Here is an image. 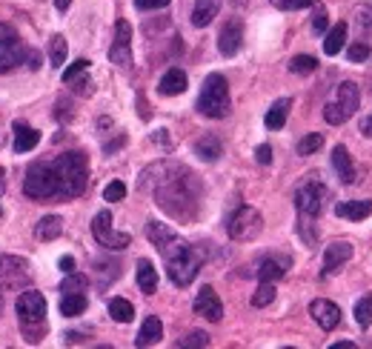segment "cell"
Returning <instances> with one entry per match:
<instances>
[{
  "instance_id": "obj_1",
  "label": "cell",
  "mask_w": 372,
  "mask_h": 349,
  "mask_svg": "<svg viewBox=\"0 0 372 349\" xmlns=\"http://www.w3.org/2000/svg\"><path fill=\"white\" fill-rule=\"evenodd\" d=\"M140 189H152L158 206L172 218L186 220L198 212V195H201L198 181L181 164L160 161V164H152L149 169H143Z\"/></svg>"
},
{
  "instance_id": "obj_2",
  "label": "cell",
  "mask_w": 372,
  "mask_h": 349,
  "mask_svg": "<svg viewBox=\"0 0 372 349\" xmlns=\"http://www.w3.org/2000/svg\"><path fill=\"white\" fill-rule=\"evenodd\" d=\"M160 255L166 261V275L175 287H189L203 266V249L181 241V237H175L169 246L160 249Z\"/></svg>"
},
{
  "instance_id": "obj_3",
  "label": "cell",
  "mask_w": 372,
  "mask_h": 349,
  "mask_svg": "<svg viewBox=\"0 0 372 349\" xmlns=\"http://www.w3.org/2000/svg\"><path fill=\"white\" fill-rule=\"evenodd\" d=\"M52 164L55 181H58V198H77L84 195L89 183V164L84 152H63Z\"/></svg>"
},
{
  "instance_id": "obj_4",
  "label": "cell",
  "mask_w": 372,
  "mask_h": 349,
  "mask_svg": "<svg viewBox=\"0 0 372 349\" xmlns=\"http://www.w3.org/2000/svg\"><path fill=\"white\" fill-rule=\"evenodd\" d=\"M14 312H18L21 329L29 344H38L46 335V298L38 289L21 292L14 300Z\"/></svg>"
},
{
  "instance_id": "obj_5",
  "label": "cell",
  "mask_w": 372,
  "mask_h": 349,
  "mask_svg": "<svg viewBox=\"0 0 372 349\" xmlns=\"http://www.w3.org/2000/svg\"><path fill=\"white\" fill-rule=\"evenodd\" d=\"M198 112L212 120L230 115V83H226L223 75L212 72L203 81V89L198 94Z\"/></svg>"
},
{
  "instance_id": "obj_6",
  "label": "cell",
  "mask_w": 372,
  "mask_h": 349,
  "mask_svg": "<svg viewBox=\"0 0 372 349\" xmlns=\"http://www.w3.org/2000/svg\"><path fill=\"white\" fill-rule=\"evenodd\" d=\"M358 103H361L358 86H355L352 81H344L335 92V101H330L327 106H323V120L332 123V126H341L358 112Z\"/></svg>"
},
{
  "instance_id": "obj_7",
  "label": "cell",
  "mask_w": 372,
  "mask_h": 349,
  "mask_svg": "<svg viewBox=\"0 0 372 349\" xmlns=\"http://www.w3.org/2000/svg\"><path fill=\"white\" fill-rule=\"evenodd\" d=\"M23 192L26 198L35 201H52L58 198V181L49 161H38L35 166L26 169V181H23Z\"/></svg>"
},
{
  "instance_id": "obj_8",
  "label": "cell",
  "mask_w": 372,
  "mask_h": 349,
  "mask_svg": "<svg viewBox=\"0 0 372 349\" xmlns=\"http://www.w3.org/2000/svg\"><path fill=\"white\" fill-rule=\"evenodd\" d=\"M327 201H330V189L323 186L315 174L295 189V209H298V215L318 218L323 212V206H327Z\"/></svg>"
},
{
  "instance_id": "obj_9",
  "label": "cell",
  "mask_w": 372,
  "mask_h": 349,
  "mask_svg": "<svg viewBox=\"0 0 372 349\" xmlns=\"http://www.w3.org/2000/svg\"><path fill=\"white\" fill-rule=\"evenodd\" d=\"M264 229V218L252 206H238V209L226 220V232H230L232 241H255Z\"/></svg>"
},
{
  "instance_id": "obj_10",
  "label": "cell",
  "mask_w": 372,
  "mask_h": 349,
  "mask_svg": "<svg viewBox=\"0 0 372 349\" xmlns=\"http://www.w3.org/2000/svg\"><path fill=\"white\" fill-rule=\"evenodd\" d=\"M92 235H95V241H98L103 249H126L129 244H132V235L129 232H118L115 227H112V212L103 209L95 215L92 220Z\"/></svg>"
},
{
  "instance_id": "obj_11",
  "label": "cell",
  "mask_w": 372,
  "mask_h": 349,
  "mask_svg": "<svg viewBox=\"0 0 372 349\" xmlns=\"http://www.w3.org/2000/svg\"><path fill=\"white\" fill-rule=\"evenodd\" d=\"M23 60H26V46L18 38V31L6 23H0V75L12 72Z\"/></svg>"
},
{
  "instance_id": "obj_12",
  "label": "cell",
  "mask_w": 372,
  "mask_h": 349,
  "mask_svg": "<svg viewBox=\"0 0 372 349\" xmlns=\"http://www.w3.org/2000/svg\"><path fill=\"white\" fill-rule=\"evenodd\" d=\"M109 60L121 69H126L129 63H132V26L126 21H118V26H115V43H112V49H109Z\"/></svg>"
},
{
  "instance_id": "obj_13",
  "label": "cell",
  "mask_w": 372,
  "mask_h": 349,
  "mask_svg": "<svg viewBox=\"0 0 372 349\" xmlns=\"http://www.w3.org/2000/svg\"><path fill=\"white\" fill-rule=\"evenodd\" d=\"M310 315H312V321L323 332H332L338 324H341V309H338V304H332V300H327V298L312 300V304H310Z\"/></svg>"
},
{
  "instance_id": "obj_14",
  "label": "cell",
  "mask_w": 372,
  "mask_h": 349,
  "mask_svg": "<svg viewBox=\"0 0 372 349\" xmlns=\"http://www.w3.org/2000/svg\"><path fill=\"white\" fill-rule=\"evenodd\" d=\"M240 43H244V23H240L238 18L226 21L223 29H221V35H218V49H221V55H223V57L238 55Z\"/></svg>"
},
{
  "instance_id": "obj_15",
  "label": "cell",
  "mask_w": 372,
  "mask_h": 349,
  "mask_svg": "<svg viewBox=\"0 0 372 349\" xmlns=\"http://www.w3.org/2000/svg\"><path fill=\"white\" fill-rule=\"evenodd\" d=\"M29 278V261L21 255H0V287L21 283Z\"/></svg>"
},
{
  "instance_id": "obj_16",
  "label": "cell",
  "mask_w": 372,
  "mask_h": 349,
  "mask_svg": "<svg viewBox=\"0 0 372 349\" xmlns=\"http://www.w3.org/2000/svg\"><path fill=\"white\" fill-rule=\"evenodd\" d=\"M349 258H352V244H349V241H335V244H330L327 249H323V272H321V275H323V278L335 275Z\"/></svg>"
},
{
  "instance_id": "obj_17",
  "label": "cell",
  "mask_w": 372,
  "mask_h": 349,
  "mask_svg": "<svg viewBox=\"0 0 372 349\" xmlns=\"http://www.w3.org/2000/svg\"><path fill=\"white\" fill-rule=\"evenodd\" d=\"M192 307H195V312L201 315V318L212 321V324H218L223 318V304H221V298H218V292L212 287H203Z\"/></svg>"
},
{
  "instance_id": "obj_18",
  "label": "cell",
  "mask_w": 372,
  "mask_h": 349,
  "mask_svg": "<svg viewBox=\"0 0 372 349\" xmlns=\"http://www.w3.org/2000/svg\"><path fill=\"white\" fill-rule=\"evenodd\" d=\"M289 266H293V258L289 255H266L261 263H258L255 269V275L261 278V281H281L286 272H289Z\"/></svg>"
},
{
  "instance_id": "obj_19",
  "label": "cell",
  "mask_w": 372,
  "mask_h": 349,
  "mask_svg": "<svg viewBox=\"0 0 372 349\" xmlns=\"http://www.w3.org/2000/svg\"><path fill=\"white\" fill-rule=\"evenodd\" d=\"M332 169L338 172L341 183H347V186H352L355 181H358V172H355V166H352V157H349L347 146H335L332 149Z\"/></svg>"
},
{
  "instance_id": "obj_20",
  "label": "cell",
  "mask_w": 372,
  "mask_h": 349,
  "mask_svg": "<svg viewBox=\"0 0 372 349\" xmlns=\"http://www.w3.org/2000/svg\"><path fill=\"white\" fill-rule=\"evenodd\" d=\"M221 3H223V0H195V9H192V26L206 29L209 23L218 18Z\"/></svg>"
},
{
  "instance_id": "obj_21",
  "label": "cell",
  "mask_w": 372,
  "mask_h": 349,
  "mask_svg": "<svg viewBox=\"0 0 372 349\" xmlns=\"http://www.w3.org/2000/svg\"><path fill=\"white\" fill-rule=\"evenodd\" d=\"M186 86H189V77H186V72H184V69H169L164 77H160V83H158L160 94H166V98H175V94H184V92H186Z\"/></svg>"
},
{
  "instance_id": "obj_22",
  "label": "cell",
  "mask_w": 372,
  "mask_h": 349,
  "mask_svg": "<svg viewBox=\"0 0 372 349\" xmlns=\"http://www.w3.org/2000/svg\"><path fill=\"white\" fill-rule=\"evenodd\" d=\"M335 215L347 220H364L372 215V201H341L335 206Z\"/></svg>"
},
{
  "instance_id": "obj_23",
  "label": "cell",
  "mask_w": 372,
  "mask_h": 349,
  "mask_svg": "<svg viewBox=\"0 0 372 349\" xmlns=\"http://www.w3.org/2000/svg\"><path fill=\"white\" fill-rule=\"evenodd\" d=\"M40 144V132L32 129L26 123H14V152L23 155V152H32Z\"/></svg>"
},
{
  "instance_id": "obj_24",
  "label": "cell",
  "mask_w": 372,
  "mask_h": 349,
  "mask_svg": "<svg viewBox=\"0 0 372 349\" xmlns=\"http://www.w3.org/2000/svg\"><path fill=\"white\" fill-rule=\"evenodd\" d=\"M160 338H164V324H160L158 315H149V318L143 321L140 332H138L135 346H152V344H158Z\"/></svg>"
},
{
  "instance_id": "obj_25",
  "label": "cell",
  "mask_w": 372,
  "mask_h": 349,
  "mask_svg": "<svg viewBox=\"0 0 372 349\" xmlns=\"http://www.w3.org/2000/svg\"><path fill=\"white\" fill-rule=\"evenodd\" d=\"M147 237H149V244L160 252L164 246H169L177 235H175V229H172V227L160 224V220H149V224H147Z\"/></svg>"
},
{
  "instance_id": "obj_26",
  "label": "cell",
  "mask_w": 372,
  "mask_h": 349,
  "mask_svg": "<svg viewBox=\"0 0 372 349\" xmlns=\"http://www.w3.org/2000/svg\"><path fill=\"white\" fill-rule=\"evenodd\" d=\"M63 232V220L58 215H46L35 224V237L38 241H58Z\"/></svg>"
},
{
  "instance_id": "obj_27",
  "label": "cell",
  "mask_w": 372,
  "mask_h": 349,
  "mask_svg": "<svg viewBox=\"0 0 372 349\" xmlns=\"http://www.w3.org/2000/svg\"><path fill=\"white\" fill-rule=\"evenodd\" d=\"M221 152H223V146H221V140L215 135H203V138L195 140V155L201 157V161H206V164L218 161Z\"/></svg>"
},
{
  "instance_id": "obj_28",
  "label": "cell",
  "mask_w": 372,
  "mask_h": 349,
  "mask_svg": "<svg viewBox=\"0 0 372 349\" xmlns=\"http://www.w3.org/2000/svg\"><path fill=\"white\" fill-rule=\"evenodd\" d=\"M289 109H293V101H289V98H281V101H275V103H272V109L266 112V129H272V132L284 129V123H286V115H289Z\"/></svg>"
},
{
  "instance_id": "obj_29",
  "label": "cell",
  "mask_w": 372,
  "mask_h": 349,
  "mask_svg": "<svg viewBox=\"0 0 372 349\" xmlns=\"http://www.w3.org/2000/svg\"><path fill=\"white\" fill-rule=\"evenodd\" d=\"M138 287L143 295H152L158 289V269L152 266V261H138Z\"/></svg>"
},
{
  "instance_id": "obj_30",
  "label": "cell",
  "mask_w": 372,
  "mask_h": 349,
  "mask_svg": "<svg viewBox=\"0 0 372 349\" xmlns=\"http://www.w3.org/2000/svg\"><path fill=\"white\" fill-rule=\"evenodd\" d=\"M347 46V23H335L332 29H327V40H323V52H327L330 57L338 55Z\"/></svg>"
},
{
  "instance_id": "obj_31",
  "label": "cell",
  "mask_w": 372,
  "mask_h": 349,
  "mask_svg": "<svg viewBox=\"0 0 372 349\" xmlns=\"http://www.w3.org/2000/svg\"><path fill=\"white\" fill-rule=\"evenodd\" d=\"M60 312L66 315V318H77V315H84V312H86V295H84V292H69V295H63V300H60Z\"/></svg>"
},
{
  "instance_id": "obj_32",
  "label": "cell",
  "mask_w": 372,
  "mask_h": 349,
  "mask_svg": "<svg viewBox=\"0 0 372 349\" xmlns=\"http://www.w3.org/2000/svg\"><path fill=\"white\" fill-rule=\"evenodd\" d=\"M109 315H112V321L129 324V321L135 318V307L129 304L126 298H112V300H109Z\"/></svg>"
},
{
  "instance_id": "obj_33",
  "label": "cell",
  "mask_w": 372,
  "mask_h": 349,
  "mask_svg": "<svg viewBox=\"0 0 372 349\" xmlns=\"http://www.w3.org/2000/svg\"><path fill=\"white\" fill-rule=\"evenodd\" d=\"M66 55H69V43H66V38L63 35H55L52 40H49V63L55 69H60L63 63H66Z\"/></svg>"
},
{
  "instance_id": "obj_34",
  "label": "cell",
  "mask_w": 372,
  "mask_h": 349,
  "mask_svg": "<svg viewBox=\"0 0 372 349\" xmlns=\"http://www.w3.org/2000/svg\"><path fill=\"white\" fill-rule=\"evenodd\" d=\"M355 26H358L361 38H372V3L355 6Z\"/></svg>"
},
{
  "instance_id": "obj_35",
  "label": "cell",
  "mask_w": 372,
  "mask_h": 349,
  "mask_svg": "<svg viewBox=\"0 0 372 349\" xmlns=\"http://www.w3.org/2000/svg\"><path fill=\"white\" fill-rule=\"evenodd\" d=\"M318 69V60L312 55H295L289 60V72L293 75H312Z\"/></svg>"
},
{
  "instance_id": "obj_36",
  "label": "cell",
  "mask_w": 372,
  "mask_h": 349,
  "mask_svg": "<svg viewBox=\"0 0 372 349\" xmlns=\"http://www.w3.org/2000/svg\"><path fill=\"white\" fill-rule=\"evenodd\" d=\"M275 300V283L272 281H261V287L255 289V295H252V307H258V309H264V307H269Z\"/></svg>"
},
{
  "instance_id": "obj_37",
  "label": "cell",
  "mask_w": 372,
  "mask_h": 349,
  "mask_svg": "<svg viewBox=\"0 0 372 349\" xmlns=\"http://www.w3.org/2000/svg\"><path fill=\"white\" fill-rule=\"evenodd\" d=\"M89 287V278L86 275H80V272H66V278H63L60 283V292L63 295H69V292H84Z\"/></svg>"
},
{
  "instance_id": "obj_38",
  "label": "cell",
  "mask_w": 372,
  "mask_h": 349,
  "mask_svg": "<svg viewBox=\"0 0 372 349\" xmlns=\"http://www.w3.org/2000/svg\"><path fill=\"white\" fill-rule=\"evenodd\" d=\"M321 146H323V135L312 132V135H306V138L298 140V155H301V157H310V155H315Z\"/></svg>"
},
{
  "instance_id": "obj_39",
  "label": "cell",
  "mask_w": 372,
  "mask_h": 349,
  "mask_svg": "<svg viewBox=\"0 0 372 349\" xmlns=\"http://www.w3.org/2000/svg\"><path fill=\"white\" fill-rule=\"evenodd\" d=\"M355 321L361 326H372V292L364 295L358 304H355Z\"/></svg>"
},
{
  "instance_id": "obj_40",
  "label": "cell",
  "mask_w": 372,
  "mask_h": 349,
  "mask_svg": "<svg viewBox=\"0 0 372 349\" xmlns=\"http://www.w3.org/2000/svg\"><path fill=\"white\" fill-rule=\"evenodd\" d=\"M315 14H312V29L318 31V35H323V31H327L330 29V18H327V9H323L321 3H318V0H315Z\"/></svg>"
},
{
  "instance_id": "obj_41",
  "label": "cell",
  "mask_w": 372,
  "mask_h": 349,
  "mask_svg": "<svg viewBox=\"0 0 372 349\" xmlns=\"http://www.w3.org/2000/svg\"><path fill=\"white\" fill-rule=\"evenodd\" d=\"M369 55H372V49H369V46H367L364 40H361V43H352L349 49H347V57H349V63H364Z\"/></svg>"
},
{
  "instance_id": "obj_42",
  "label": "cell",
  "mask_w": 372,
  "mask_h": 349,
  "mask_svg": "<svg viewBox=\"0 0 372 349\" xmlns=\"http://www.w3.org/2000/svg\"><path fill=\"white\" fill-rule=\"evenodd\" d=\"M177 349H189V346H209V335L206 332H192V335H186V338H181L175 344Z\"/></svg>"
},
{
  "instance_id": "obj_43",
  "label": "cell",
  "mask_w": 372,
  "mask_h": 349,
  "mask_svg": "<svg viewBox=\"0 0 372 349\" xmlns=\"http://www.w3.org/2000/svg\"><path fill=\"white\" fill-rule=\"evenodd\" d=\"M126 198V183H121V181H112L106 189H103V201H123Z\"/></svg>"
},
{
  "instance_id": "obj_44",
  "label": "cell",
  "mask_w": 372,
  "mask_h": 349,
  "mask_svg": "<svg viewBox=\"0 0 372 349\" xmlns=\"http://www.w3.org/2000/svg\"><path fill=\"white\" fill-rule=\"evenodd\" d=\"M86 69H89V60H86V57H80V60H75V63H72V66H69L66 72H63V83H69V81H72V77H80V75H86Z\"/></svg>"
},
{
  "instance_id": "obj_45",
  "label": "cell",
  "mask_w": 372,
  "mask_h": 349,
  "mask_svg": "<svg viewBox=\"0 0 372 349\" xmlns=\"http://www.w3.org/2000/svg\"><path fill=\"white\" fill-rule=\"evenodd\" d=\"M272 6H278L284 12H293V9H306V6H312L315 0H269Z\"/></svg>"
},
{
  "instance_id": "obj_46",
  "label": "cell",
  "mask_w": 372,
  "mask_h": 349,
  "mask_svg": "<svg viewBox=\"0 0 372 349\" xmlns=\"http://www.w3.org/2000/svg\"><path fill=\"white\" fill-rule=\"evenodd\" d=\"M255 161L261 164V166H269V164H272V146H269V144L258 146V149H255Z\"/></svg>"
},
{
  "instance_id": "obj_47",
  "label": "cell",
  "mask_w": 372,
  "mask_h": 349,
  "mask_svg": "<svg viewBox=\"0 0 372 349\" xmlns=\"http://www.w3.org/2000/svg\"><path fill=\"white\" fill-rule=\"evenodd\" d=\"M135 6L140 12H152V9H166L169 0H135Z\"/></svg>"
},
{
  "instance_id": "obj_48",
  "label": "cell",
  "mask_w": 372,
  "mask_h": 349,
  "mask_svg": "<svg viewBox=\"0 0 372 349\" xmlns=\"http://www.w3.org/2000/svg\"><path fill=\"white\" fill-rule=\"evenodd\" d=\"M26 66L32 72H38L40 69V52H26Z\"/></svg>"
},
{
  "instance_id": "obj_49",
  "label": "cell",
  "mask_w": 372,
  "mask_h": 349,
  "mask_svg": "<svg viewBox=\"0 0 372 349\" xmlns=\"http://www.w3.org/2000/svg\"><path fill=\"white\" fill-rule=\"evenodd\" d=\"M69 83H75V92H84V94H92V83L86 81V77H80V81H77V77H75V81H69Z\"/></svg>"
},
{
  "instance_id": "obj_50",
  "label": "cell",
  "mask_w": 372,
  "mask_h": 349,
  "mask_svg": "<svg viewBox=\"0 0 372 349\" xmlns=\"http://www.w3.org/2000/svg\"><path fill=\"white\" fill-rule=\"evenodd\" d=\"M58 266H60V272H75V258L72 255H63Z\"/></svg>"
},
{
  "instance_id": "obj_51",
  "label": "cell",
  "mask_w": 372,
  "mask_h": 349,
  "mask_svg": "<svg viewBox=\"0 0 372 349\" xmlns=\"http://www.w3.org/2000/svg\"><path fill=\"white\" fill-rule=\"evenodd\" d=\"M361 135H364V138H372V115H367V118L361 120Z\"/></svg>"
},
{
  "instance_id": "obj_52",
  "label": "cell",
  "mask_w": 372,
  "mask_h": 349,
  "mask_svg": "<svg viewBox=\"0 0 372 349\" xmlns=\"http://www.w3.org/2000/svg\"><path fill=\"white\" fill-rule=\"evenodd\" d=\"M69 6H72V0H55V9L58 12H66Z\"/></svg>"
},
{
  "instance_id": "obj_53",
  "label": "cell",
  "mask_w": 372,
  "mask_h": 349,
  "mask_svg": "<svg viewBox=\"0 0 372 349\" xmlns=\"http://www.w3.org/2000/svg\"><path fill=\"white\" fill-rule=\"evenodd\" d=\"M332 349H355V344L352 341H338V344H332Z\"/></svg>"
},
{
  "instance_id": "obj_54",
  "label": "cell",
  "mask_w": 372,
  "mask_h": 349,
  "mask_svg": "<svg viewBox=\"0 0 372 349\" xmlns=\"http://www.w3.org/2000/svg\"><path fill=\"white\" fill-rule=\"evenodd\" d=\"M3 192H6V172L0 169V195H3Z\"/></svg>"
}]
</instances>
